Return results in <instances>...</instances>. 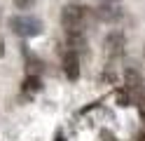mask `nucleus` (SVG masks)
I'll return each mask as SVG.
<instances>
[{
  "label": "nucleus",
  "instance_id": "7ed1b4c3",
  "mask_svg": "<svg viewBox=\"0 0 145 141\" xmlns=\"http://www.w3.org/2000/svg\"><path fill=\"white\" fill-rule=\"evenodd\" d=\"M122 78H124V89L129 92L136 101H140V99L145 97V94H143V85H145V80H143L140 71L133 68V66H129V68H124Z\"/></svg>",
  "mask_w": 145,
  "mask_h": 141
},
{
  "label": "nucleus",
  "instance_id": "ddd939ff",
  "mask_svg": "<svg viewBox=\"0 0 145 141\" xmlns=\"http://www.w3.org/2000/svg\"><path fill=\"white\" fill-rule=\"evenodd\" d=\"M138 141H145V134H140V136H138Z\"/></svg>",
  "mask_w": 145,
  "mask_h": 141
},
{
  "label": "nucleus",
  "instance_id": "9d476101",
  "mask_svg": "<svg viewBox=\"0 0 145 141\" xmlns=\"http://www.w3.org/2000/svg\"><path fill=\"white\" fill-rule=\"evenodd\" d=\"M33 3H35V0H14V5L19 7V9H28Z\"/></svg>",
  "mask_w": 145,
  "mask_h": 141
},
{
  "label": "nucleus",
  "instance_id": "f257e3e1",
  "mask_svg": "<svg viewBox=\"0 0 145 141\" xmlns=\"http://www.w3.org/2000/svg\"><path fill=\"white\" fill-rule=\"evenodd\" d=\"M61 26L66 33H84L94 26V9L80 3H68L61 9Z\"/></svg>",
  "mask_w": 145,
  "mask_h": 141
},
{
  "label": "nucleus",
  "instance_id": "f03ea898",
  "mask_svg": "<svg viewBox=\"0 0 145 141\" xmlns=\"http://www.w3.org/2000/svg\"><path fill=\"white\" fill-rule=\"evenodd\" d=\"M10 28L21 38H35V35L42 33V21L35 19V17L21 14V17H12L10 19Z\"/></svg>",
  "mask_w": 145,
  "mask_h": 141
},
{
  "label": "nucleus",
  "instance_id": "0eeeda50",
  "mask_svg": "<svg viewBox=\"0 0 145 141\" xmlns=\"http://www.w3.org/2000/svg\"><path fill=\"white\" fill-rule=\"evenodd\" d=\"M66 47L72 54L84 52L87 50V35L84 33H66Z\"/></svg>",
  "mask_w": 145,
  "mask_h": 141
},
{
  "label": "nucleus",
  "instance_id": "9b49d317",
  "mask_svg": "<svg viewBox=\"0 0 145 141\" xmlns=\"http://www.w3.org/2000/svg\"><path fill=\"white\" fill-rule=\"evenodd\" d=\"M3 56H5V40L0 38V59H3Z\"/></svg>",
  "mask_w": 145,
  "mask_h": 141
},
{
  "label": "nucleus",
  "instance_id": "20e7f679",
  "mask_svg": "<svg viewBox=\"0 0 145 141\" xmlns=\"http://www.w3.org/2000/svg\"><path fill=\"white\" fill-rule=\"evenodd\" d=\"M124 12V7L120 0H101L96 7V17L101 19V21H108V24H115L120 21V17Z\"/></svg>",
  "mask_w": 145,
  "mask_h": 141
},
{
  "label": "nucleus",
  "instance_id": "1a4fd4ad",
  "mask_svg": "<svg viewBox=\"0 0 145 141\" xmlns=\"http://www.w3.org/2000/svg\"><path fill=\"white\" fill-rule=\"evenodd\" d=\"M133 101H136V99H133V97H131V94L126 92L124 87H122V89H117V106H122V108H126V106H131Z\"/></svg>",
  "mask_w": 145,
  "mask_h": 141
},
{
  "label": "nucleus",
  "instance_id": "423d86ee",
  "mask_svg": "<svg viewBox=\"0 0 145 141\" xmlns=\"http://www.w3.org/2000/svg\"><path fill=\"white\" fill-rule=\"evenodd\" d=\"M63 73H66L68 80H77L80 78V54L66 52V56H63Z\"/></svg>",
  "mask_w": 145,
  "mask_h": 141
},
{
  "label": "nucleus",
  "instance_id": "39448f33",
  "mask_svg": "<svg viewBox=\"0 0 145 141\" xmlns=\"http://www.w3.org/2000/svg\"><path fill=\"white\" fill-rule=\"evenodd\" d=\"M103 47H105V52L112 56H120L124 52V47H126V35L122 31H112V33H108L105 35V40H103Z\"/></svg>",
  "mask_w": 145,
  "mask_h": 141
},
{
  "label": "nucleus",
  "instance_id": "f8f14e48",
  "mask_svg": "<svg viewBox=\"0 0 145 141\" xmlns=\"http://www.w3.org/2000/svg\"><path fill=\"white\" fill-rule=\"evenodd\" d=\"M54 141H66V139H63V134H56V139H54Z\"/></svg>",
  "mask_w": 145,
  "mask_h": 141
},
{
  "label": "nucleus",
  "instance_id": "6e6552de",
  "mask_svg": "<svg viewBox=\"0 0 145 141\" xmlns=\"http://www.w3.org/2000/svg\"><path fill=\"white\" fill-rule=\"evenodd\" d=\"M40 89H42V82H40L38 75H28V78L24 80V94H35Z\"/></svg>",
  "mask_w": 145,
  "mask_h": 141
}]
</instances>
